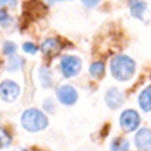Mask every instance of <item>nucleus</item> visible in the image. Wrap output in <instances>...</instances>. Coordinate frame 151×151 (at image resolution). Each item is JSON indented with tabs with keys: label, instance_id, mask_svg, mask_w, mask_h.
Masks as SVG:
<instances>
[{
	"label": "nucleus",
	"instance_id": "20e7f679",
	"mask_svg": "<svg viewBox=\"0 0 151 151\" xmlns=\"http://www.w3.org/2000/svg\"><path fill=\"white\" fill-rule=\"evenodd\" d=\"M20 93V87L18 86L17 83L12 80H4L0 84V97L2 100L12 103L14 101Z\"/></svg>",
	"mask_w": 151,
	"mask_h": 151
},
{
	"label": "nucleus",
	"instance_id": "f8f14e48",
	"mask_svg": "<svg viewBox=\"0 0 151 151\" xmlns=\"http://www.w3.org/2000/svg\"><path fill=\"white\" fill-rule=\"evenodd\" d=\"M138 101H139V106L142 107L143 111H145V112L151 111V85L142 91Z\"/></svg>",
	"mask_w": 151,
	"mask_h": 151
},
{
	"label": "nucleus",
	"instance_id": "2eb2a0df",
	"mask_svg": "<svg viewBox=\"0 0 151 151\" xmlns=\"http://www.w3.org/2000/svg\"><path fill=\"white\" fill-rule=\"evenodd\" d=\"M88 71H90V73L93 76V77H101L103 74H104V71H105V66H104V63H101V61H96V63H93L91 66H90V68H88Z\"/></svg>",
	"mask_w": 151,
	"mask_h": 151
},
{
	"label": "nucleus",
	"instance_id": "6ab92c4d",
	"mask_svg": "<svg viewBox=\"0 0 151 151\" xmlns=\"http://www.w3.org/2000/svg\"><path fill=\"white\" fill-rule=\"evenodd\" d=\"M15 51H17V46H15L14 42H12V41H6V42L4 44V53H5V54L12 55Z\"/></svg>",
	"mask_w": 151,
	"mask_h": 151
},
{
	"label": "nucleus",
	"instance_id": "b1692460",
	"mask_svg": "<svg viewBox=\"0 0 151 151\" xmlns=\"http://www.w3.org/2000/svg\"><path fill=\"white\" fill-rule=\"evenodd\" d=\"M50 4H54V2H57V1H61V0H47Z\"/></svg>",
	"mask_w": 151,
	"mask_h": 151
},
{
	"label": "nucleus",
	"instance_id": "f3484780",
	"mask_svg": "<svg viewBox=\"0 0 151 151\" xmlns=\"http://www.w3.org/2000/svg\"><path fill=\"white\" fill-rule=\"evenodd\" d=\"M39 73H40V80H41V84L42 86L45 87H48L52 83V79H51V74H50V71L45 67L40 68L39 70Z\"/></svg>",
	"mask_w": 151,
	"mask_h": 151
},
{
	"label": "nucleus",
	"instance_id": "4468645a",
	"mask_svg": "<svg viewBox=\"0 0 151 151\" xmlns=\"http://www.w3.org/2000/svg\"><path fill=\"white\" fill-rule=\"evenodd\" d=\"M24 63L25 61H24V59L21 57H19V55H12L9 58L7 68H8V71H17V70H19L24 65Z\"/></svg>",
	"mask_w": 151,
	"mask_h": 151
},
{
	"label": "nucleus",
	"instance_id": "1a4fd4ad",
	"mask_svg": "<svg viewBox=\"0 0 151 151\" xmlns=\"http://www.w3.org/2000/svg\"><path fill=\"white\" fill-rule=\"evenodd\" d=\"M24 9H25V13L32 15L33 18L34 17H40V15H44L46 13V7L44 4L39 2L38 0H29L25 4L24 6Z\"/></svg>",
	"mask_w": 151,
	"mask_h": 151
},
{
	"label": "nucleus",
	"instance_id": "4be33fe9",
	"mask_svg": "<svg viewBox=\"0 0 151 151\" xmlns=\"http://www.w3.org/2000/svg\"><path fill=\"white\" fill-rule=\"evenodd\" d=\"M83 1V4L86 6V7H94V6H97L98 4H99V1L100 0H81Z\"/></svg>",
	"mask_w": 151,
	"mask_h": 151
},
{
	"label": "nucleus",
	"instance_id": "6e6552de",
	"mask_svg": "<svg viewBox=\"0 0 151 151\" xmlns=\"http://www.w3.org/2000/svg\"><path fill=\"white\" fill-rule=\"evenodd\" d=\"M105 100H106V104L111 109H117L119 107L123 101H124V96L123 93L116 88V87H112L110 88L107 92H106V96H105Z\"/></svg>",
	"mask_w": 151,
	"mask_h": 151
},
{
	"label": "nucleus",
	"instance_id": "39448f33",
	"mask_svg": "<svg viewBox=\"0 0 151 151\" xmlns=\"http://www.w3.org/2000/svg\"><path fill=\"white\" fill-rule=\"evenodd\" d=\"M140 118L134 110H125L120 116V126L125 132H131L139 125Z\"/></svg>",
	"mask_w": 151,
	"mask_h": 151
},
{
	"label": "nucleus",
	"instance_id": "412c9836",
	"mask_svg": "<svg viewBox=\"0 0 151 151\" xmlns=\"http://www.w3.org/2000/svg\"><path fill=\"white\" fill-rule=\"evenodd\" d=\"M44 107L47 112H53L54 111V103L52 99H46L44 101Z\"/></svg>",
	"mask_w": 151,
	"mask_h": 151
},
{
	"label": "nucleus",
	"instance_id": "dca6fc26",
	"mask_svg": "<svg viewBox=\"0 0 151 151\" xmlns=\"http://www.w3.org/2000/svg\"><path fill=\"white\" fill-rule=\"evenodd\" d=\"M12 142V137L11 134L2 127H0V149L7 147Z\"/></svg>",
	"mask_w": 151,
	"mask_h": 151
},
{
	"label": "nucleus",
	"instance_id": "a211bd4d",
	"mask_svg": "<svg viewBox=\"0 0 151 151\" xmlns=\"http://www.w3.org/2000/svg\"><path fill=\"white\" fill-rule=\"evenodd\" d=\"M12 22V18L9 17V14L7 13V11L5 9H0V24L1 26H8Z\"/></svg>",
	"mask_w": 151,
	"mask_h": 151
},
{
	"label": "nucleus",
	"instance_id": "393cba45",
	"mask_svg": "<svg viewBox=\"0 0 151 151\" xmlns=\"http://www.w3.org/2000/svg\"><path fill=\"white\" fill-rule=\"evenodd\" d=\"M15 151H27V150H22V149H18V150H15Z\"/></svg>",
	"mask_w": 151,
	"mask_h": 151
},
{
	"label": "nucleus",
	"instance_id": "5701e85b",
	"mask_svg": "<svg viewBox=\"0 0 151 151\" xmlns=\"http://www.w3.org/2000/svg\"><path fill=\"white\" fill-rule=\"evenodd\" d=\"M15 6L17 5V0H0V6Z\"/></svg>",
	"mask_w": 151,
	"mask_h": 151
},
{
	"label": "nucleus",
	"instance_id": "aec40b11",
	"mask_svg": "<svg viewBox=\"0 0 151 151\" xmlns=\"http://www.w3.org/2000/svg\"><path fill=\"white\" fill-rule=\"evenodd\" d=\"M22 48H24L25 52H27V53H29V54H34V53H37V51H38V47H37L33 42H25V44L22 45Z\"/></svg>",
	"mask_w": 151,
	"mask_h": 151
},
{
	"label": "nucleus",
	"instance_id": "0eeeda50",
	"mask_svg": "<svg viewBox=\"0 0 151 151\" xmlns=\"http://www.w3.org/2000/svg\"><path fill=\"white\" fill-rule=\"evenodd\" d=\"M134 145L139 151H151V130L140 129L134 136Z\"/></svg>",
	"mask_w": 151,
	"mask_h": 151
},
{
	"label": "nucleus",
	"instance_id": "ddd939ff",
	"mask_svg": "<svg viewBox=\"0 0 151 151\" xmlns=\"http://www.w3.org/2000/svg\"><path fill=\"white\" fill-rule=\"evenodd\" d=\"M130 144L124 138H117L111 144V151H129Z\"/></svg>",
	"mask_w": 151,
	"mask_h": 151
},
{
	"label": "nucleus",
	"instance_id": "9d476101",
	"mask_svg": "<svg viewBox=\"0 0 151 151\" xmlns=\"http://www.w3.org/2000/svg\"><path fill=\"white\" fill-rule=\"evenodd\" d=\"M60 48V41L55 38H48L41 45V51L46 55H54L59 52Z\"/></svg>",
	"mask_w": 151,
	"mask_h": 151
},
{
	"label": "nucleus",
	"instance_id": "f257e3e1",
	"mask_svg": "<svg viewBox=\"0 0 151 151\" xmlns=\"http://www.w3.org/2000/svg\"><path fill=\"white\" fill-rule=\"evenodd\" d=\"M136 70V63L127 55H117L111 61V73L118 80L130 79Z\"/></svg>",
	"mask_w": 151,
	"mask_h": 151
},
{
	"label": "nucleus",
	"instance_id": "7ed1b4c3",
	"mask_svg": "<svg viewBox=\"0 0 151 151\" xmlns=\"http://www.w3.org/2000/svg\"><path fill=\"white\" fill-rule=\"evenodd\" d=\"M61 72L66 78L74 77L81 68V60L74 55H65L61 58L60 61Z\"/></svg>",
	"mask_w": 151,
	"mask_h": 151
},
{
	"label": "nucleus",
	"instance_id": "f03ea898",
	"mask_svg": "<svg viewBox=\"0 0 151 151\" xmlns=\"http://www.w3.org/2000/svg\"><path fill=\"white\" fill-rule=\"evenodd\" d=\"M47 117L37 109H28L21 116L22 126L31 132H37L47 126Z\"/></svg>",
	"mask_w": 151,
	"mask_h": 151
},
{
	"label": "nucleus",
	"instance_id": "423d86ee",
	"mask_svg": "<svg viewBox=\"0 0 151 151\" xmlns=\"http://www.w3.org/2000/svg\"><path fill=\"white\" fill-rule=\"evenodd\" d=\"M57 97H58V99H59V101L61 104H64V105H73L77 101L78 93H77L76 88L72 87L71 85H63V86L58 87Z\"/></svg>",
	"mask_w": 151,
	"mask_h": 151
},
{
	"label": "nucleus",
	"instance_id": "9b49d317",
	"mask_svg": "<svg viewBox=\"0 0 151 151\" xmlns=\"http://www.w3.org/2000/svg\"><path fill=\"white\" fill-rule=\"evenodd\" d=\"M146 9V4L142 0H130V11H131V14L139 19V20H143V13L145 12Z\"/></svg>",
	"mask_w": 151,
	"mask_h": 151
}]
</instances>
